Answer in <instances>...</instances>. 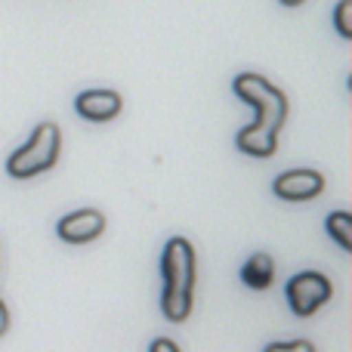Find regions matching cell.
<instances>
[{
  "mask_svg": "<svg viewBox=\"0 0 352 352\" xmlns=\"http://www.w3.org/2000/svg\"><path fill=\"white\" fill-rule=\"evenodd\" d=\"M232 90L238 99H244L254 109V124L238 130L235 136L238 152L250 155V158H272L275 148H278V133L287 121V96L272 80L254 72L238 74L232 80Z\"/></svg>",
  "mask_w": 352,
  "mask_h": 352,
  "instance_id": "1",
  "label": "cell"
},
{
  "mask_svg": "<svg viewBox=\"0 0 352 352\" xmlns=\"http://www.w3.org/2000/svg\"><path fill=\"white\" fill-rule=\"evenodd\" d=\"M161 275H164L161 312H164L167 322L182 324L192 316V294H195V278H198V254H195V244L188 238L173 235L164 244Z\"/></svg>",
  "mask_w": 352,
  "mask_h": 352,
  "instance_id": "2",
  "label": "cell"
},
{
  "mask_svg": "<svg viewBox=\"0 0 352 352\" xmlns=\"http://www.w3.org/2000/svg\"><path fill=\"white\" fill-rule=\"evenodd\" d=\"M59 148H62V130L53 121L37 124L31 140L6 158V173L12 179H34V176L53 170L56 161H59Z\"/></svg>",
  "mask_w": 352,
  "mask_h": 352,
  "instance_id": "3",
  "label": "cell"
},
{
  "mask_svg": "<svg viewBox=\"0 0 352 352\" xmlns=\"http://www.w3.org/2000/svg\"><path fill=\"white\" fill-rule=\"evenodd\" d=\"M285 297H287V306H291L294 316L309 318V316H316L322 306L331 303V297H334V285H331L328 275L306 269V272H297L291 281H287Z\"/></svg>",
  "mask_w": 352,
  "mask_h": 352,
  "instance_id": "4",
  "label": "cell"
},
{
  "mask_svg": "<svg viewBox=\"0 0 352 352\" xmlns=\"http://www.w3.org/2000/svg\"><path fill=\"white\" fill-rule=\"evenodd\" d=\"M105 232V213L96 207H80L72 210L56 223V235L68 244H90Z\"/></svg>",
  "mask_w": 352,
  "mask_h": 352,
  "instance_id": "5",
  "label": "cell"
},
{
  "mask_svg": "<svg viewBox=\"0 0 352 352\" xmlns=\"http://www.w3.org/2000/svg\"><path fill=\"white\" fill-rule=\"evenodd\" d=\"M272 192L281 201H312L324 192V176L312 167H297V170H285L275 176Z\"/></svg>",
  "mask_w": 352,
  "mask_h": 352,
  "instance_id": "6",
  "label": "cell"
},
{
  "mask_svg": "<svg viewBox=\"0 0 352 352\" xmlns=\"http://www.w3.org/2000/svg\"><path fill=\"white\" fill-rule=\"evenodd\" d=\"M74 109L84 121H93V124H105V121H115L124 109V99L118 90H84L78 93L74 99Z\"/></svg>",
  "mask_w": 352,
  "mask_h": 352,
  "instance_id": "7",
  "label": "cell"
},
{
  "mask_svg": "<svg viewBox=\"0 0 352 352\" xmlns=\"http://www.w3.org/2000/svg\"><path fill=\"white\" fill-rule=\"evenodd\" d=\"M241 281H244L248 287H254V291H266V287L275 281V260L266 254V250L254 254L248 263H244Z\"/></svg>",
  "mask_w": 352,
  "mask_h": 352,
  "instance_id": "8",
  "label": "cell"
},
{
  "mask_svg": "<svg viewBox=\"0 0 352 352\" xmlns=\"http://www.w3.org/2000/svg\"><path fill=\"white\" fill-rule=\"evenodd\" d=\"M324 229H328V235L334 238L337 244H340V250L352 254V213H346V210L328 213V219H324Z\"/></svg>",
  "mask_w": 352,
  "mask_h": 352,
  "instance_id": "9",
  "label": "cell"
},
{
  "mask_svg": "<svg viewBox=\"0 0 352 352\" xmlns=\"http://www.w3.org/2000/svg\"><path fill=\"white\" fill-rule=\"evenodd\" d=\"M334 28L343 41H352V0H340L334 6Z\"/></svg>",
  "mask_w": 352,
  "mask_h": 352,
  "instance_id": "10",
  "label": "cell"
},
{
  "mask_svg": "<svg viewBox=\"0 0 352 352\" xmlns=\"http://www.w3.org/2000/svg\"><path fill=\"white\" fill-rule=\"evenodd\" d=\"M263 352H316L309 340H281V343H269Z\"/></svg>",
  "mask_w": 352,
  "mask_h": 352,
  "instance_id": "11",
  "label": "cell"
},
{
  "mask_svg": "<svg viewBox=\"0 0 352 352\" xmlns=\"http://www.w3.org/2000/svg\"><path fill=\"white\" fill-rule=\"evenodd\" d=\"M148 352H179V346H176L170 337H158V340H152Z\"/></svg>",
  "mask_w": 352,
  "mask_h": 352,
  "instance_id": "12",
  "label": "cell"
},
{
  "mask_svg": "<svg viewBox=\"0 0 352 352\" xmlns=\"http://www.w3.org/2000/svg\"><path fill=\"white\" fill-rule=\"evenodd\" d=\"M10 331V309H6V303L0 300V337Z\"/></svg>",
  "mask_w": 352,
  "mask_h": 352,
  "instance_id": "13",
  "label": "cell"
},
{
  "mask_svg": "<svg viewBox=\"0 0 352 352\" xmlns=\"http://www.w3.org/2000/svg\"><path fill=\"white\" fill-rule=\"evenodd\" d=\"M278 3H281V6H300L303 0H278Z\"/></svg>",
  "mask_w": 352,
  "mask_h": 352,
  "instance_id": "14",
  "label": "cell"
}]
</instances>
